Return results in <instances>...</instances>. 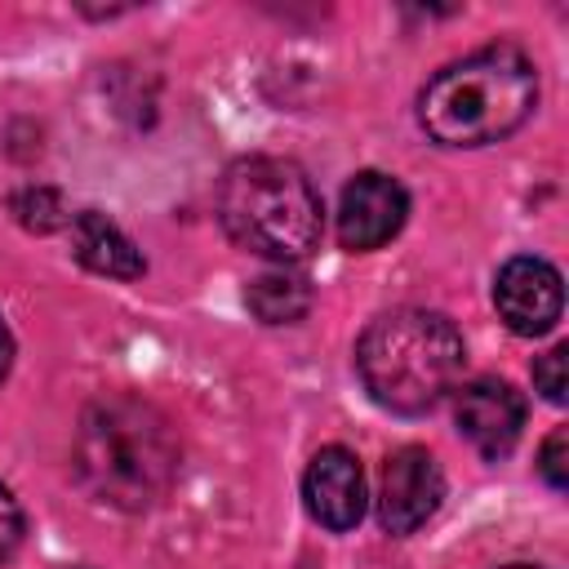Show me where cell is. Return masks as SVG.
<instances>
[{
  "label": "cell",
  "mask_w": 569,
  "mask_h": 569,
  "mask_svg": "<svg viewBox=\"0 0 569 569\" xmlns=\"http://www.w3.org/2000/svg\"><path fill=\"white\" fill-rule=\"evenodd\" d=\"M71 467L93 502L147 511L178 476V436L151 400L116 391L80 413Z\"/></svg>",
  "instance_id": "6da1fadb"
},
{
  "label": "cell",
  "mask_w": 569,
  "mask_h": 569,
  "mask_svg": "<svg viewBox=\"0 0 569 569\" xmlns=\"http://www.w3.org/2000/svg\"><path fill=\"white\" fill-rule=\"evenodd\" d=\"M533 102V62L516 44H485L427 80L418 98V120L445 147H485L520 129Z\"/></svg>",
  "instance_id": "7a4b0ae2"
},
{
  "label": "cell",
  "mask_w": 569,
  "mask_h": 569,
  "mask_svg": "<svg viewBox=\"0 0 569 569\" xmlns=\"http://www.w3.org/2000/svg\"><path fill=\"white\" fill-rule=\"evenodd\" d=\"M462 333L449 316L400 307L378 316L356 342V369L365 391L391 413H427L462 373Z\"/></svg>",
  "instance_id": "3957f363"
},
{
  "label": "cell",
  "mask_w": 569,
  "mask_h": 569,
  "mask_svg": "<svg viewBox=\"0 0 569 569\" xmlns=\"http://www.w3.org/2000/svg\"><path fill=\"white\" fill-rule=\"evenodd\" d=\"M218 218L240 249L276 262H298L320 244V196L311 178L280 156L236 160L218 191Z\"/></svg>",
  "instance_id": "277c9868"
},
{
  "label": "cell",
  "mask_w": 569,
  "mask_h": 569,
  "mask_svg": "<svg viewBox=\"0 0 569 569\" xmlns=\"http://www.w3.org/2000/svg\"><path fill=\"white\" fill-rule=\"evenodd\" d=\"M440 498H445V476L427 449L405 445L387 458L378 489V520L387 533H413L436 516Z\"/></svg>",
  "instance_id": "5b68a950"
},
{
  "label": "cell",
  "mask_w": 569,
  "mask_h": 569,
  "mask_svg": "<svg viewBox=\"0 0 569 569\" xmlns=\"http://www.w3.org/2000/svg\"><path fill=\"white\" fill-rule=\"evenodd\" d=\"M409 213V196L391 173L365 169L342 187V204H338V240L356 253L387 244Z\"/></svg>",
  "instance_id": "8992f818"
},
{
  "label": "cell",
  "mask_w": 569,
  "mask_h": 569,
  "mask_svg": "<svg viewBox=\"0 0 569 569\" xmlns=\"http://www.w3.org/2000/svg\"><path fill=\"white\" fill-rule=\"evenodd\" d=\"M493 307L507 320L511 333L520 338H538L560 320L565 307V289H560V271L542 258H511L502 262L498 280H493Z\"/></svg>",
  "instance_id": "52a82bcc"
},
{
  "label": "cell",
  "mask_w": 569,
  "mask_h": 569,
  "mask_svg": "<svg viewBox=\"0 0 569 569\" xmlns=\"http://www.w3.org/2000/svg\"><path fill=\"white\" fill-rule=\"evenodd\" d=\"M453 418H458V431L476 445V453L502 458L520 440L525 400L502 378H476V382H462L453 391Z\"/></svg>",
  "instance_id": "ba28073f"
},
{
  "label": "cell",
  "mask_w": 569,
  "mask_h": 569,
  "mask_svg": "<svg viewBox=\"0 0 569 569\" xmlns=\"http://www.w3.org/2000/svg\"><path fill=\"white\" fill-rule=\"evenodd\" d=\"M302 498H307V511H311L325 529H333V533L356 529L360 516H365V502H369L360 458H356L351 449H342V445L320 449V453L311 458L307 476H302Z\"/></svg>",
  "instance_id": "9c48e42d"
},
{
  "label": "cell",
  "mask_w": 569,
  "mask_h": 569,
  "mask_svg": "<svg viewBox=\"0 0 569 569\" xmlns=\"http://www.w3.org/2000/svg\"><path fill=\"white\" fill-rule=\"evenodd\" d=\"M71 253H76L89 271L116 276V280H138L142 267H147L142 253H138V244H133L107 213H98V209L76 213V222H71Z\"/></svg>",
  "instance_id": "30bf717a"
},
{
  "label": "cell",
  "mask_w": 569,
  "mask_h": 569,
  "mask_svg": "<svg viewBox=\"0 0 569 569\" xmlns=\"http://www.w3.org/2000/svg\"><path fill=\"white\" fill-rule=\"evenodd\" d=\"M244 302L262 325H293L311 311V284H307V276L276 267V271H262L249 280Z\"/></svg>",
  "instance_id": "8fae6325"
},
{
  "label": "cell",
  "mask_w": 569,
  "mask_h": 569,
  "mask_svg": "<svg viewBox=\"0 0 569 569\" xmlns=\"http://www.w3.org/2000/svg\"><path fill=\"white\" fill-rule=\"evenodd\" d=\"M13 213H18V222L31 227V231H53V227L67 222L62 196L49 191V187H27V191H18V196H13Z\"/></svg>",
  "instance_id": "7c38bea8"
},
{
  "label": "cell",
  "mask_w": 569,
  "mask_h": 569,
  "mask_svg": "<svg viewBox=\"0 0 569 569\" xmlns=\"http://www.w3.org/2000/svg\"><path fill=\"white\" fill-rule=\"evenodd\" d=\"M569 342H556L547 356H538L533 365V387L551 400V405H565V391H569Z\"/></svg>",
  "instance_id": "4fadbf2b"
},
{
  "label": "cell",
  "mask_w": 569,
  "mask_h": 569,
  "mask_svg": "<svg viewBox=\"0 0 569 569\" xmlns=\"http://www.w3.org/2000/svg\"><path fill=\"white\" fill-rule=\"evenodd\" d=\"M538 471H542V480H547L551 489H565V485H569V431H565V427H556V431L542 440V449H538Z\"/></svg>",
  "instance_id": "5bb4252c"
},
{
  "label": "cell",
  "mask_w": 569,
  "mask_h": 569,
  "mask_svg": "<svg viewBox=\"0 0 569 569\" xmlns=\"http://www.w3.org/2000/svg\"><path fill=\"white\" fill-rule=\"evenodd\" d=\"M18 538H22V507H18V498L0 485V560L18 547Z\"/></svg>",
  "instance_id": "9a60e30c"
},
{
  "label": "cell",
  "mask_w": 569,
  "mask_h": 569,
  "mask_svg": "<svg viewBox=\"0 0 569 569\" xmlns=\"http://www.w3.org/2000/svg\"><path fill=\"white\" fill-rule=\"evenodd\" d=\"M9 365H13V333H9V325L0 316V382L9 378Z\"/></svg>",
  "instance_id": "2e32d148"
},
{
  "label": "cell",
  "mask_w": 569,
  "mask_h": 569,
  "mask_svg": "<svg viewBox=\"0 0 569 569\" xmlns=\"http://www.w3.org/2000/svg\"><path fill=\"white\" fill-rule=\"evenodd\" d=\"M502 569H538V565H502Z\"/></svg>",
  "instance_id": "e0dca14e"
}]
</instances>
